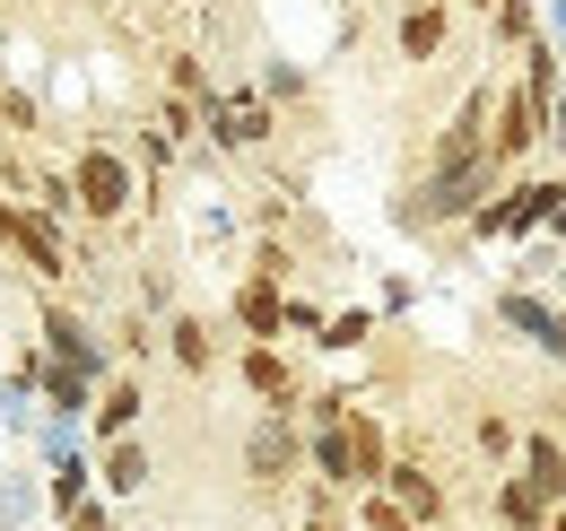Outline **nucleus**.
Listing matches in <instances>:
<instances>
[{
	"label": "nucleus",
	"mask_w": 566,
	"mask_h": 531,
	"mask_svg": "<svg viewBox=\"0 0 566 531\" xmlns=\"http://www.w3.org/2000/svg\"><path fill=\"white\" fill-rule=\"evenodd\" d=\"M566 200V175L558 166H523V175H505L480 209H471V227H462V244H532V236H549V218H558Z\"/></svg>",
	"instance_id": "1"
},
{
	"label": "nucleus",
	"mask_w": 566,
	"mask_h": 531,
	"mask_svg": "<svg viewBox=\"0 0 566 531\" xmlns=\"http://www.w3.org/2000/svg\"><path fill=\"white\" fill-rule=\"evenodd\" d=\"M71 192H78V227H123L140 209V166L114 139H78L71 148Z\"/></svg>",
	"instance_id": "2"
},
{
	"label": "nucleus",
	"mask_w": 566,
	"mask_h": 531,
	"mask_svg": "<svg viewBox=\"0 0 566 531\" xmlns=\"http://www.w3.org/2000/svg\"><path fill=\"white\" fill-rule=\"evenodd\" d=\"M349 462H357V497L384 488V470H392V427H384V409H366V400H349Z\"/></svg>",
	"instance_id": "16"
},
{
	"label": "nucleus",
	"mask_w": 566,
	"mask_h": 531,
	"mask_svg": "<svg viewBox=\"0 0 566 531\" xmlns=\"http://www.w3.org/2000/svg\"><path fill=\"white\" fill-rule=\"evenodd\" d=\"M27 200L53 218V227H78V192H71V166H35L27 175Z\"/></svg>",
	"instance_id": "27"
},
{
	"label": "nucleus",
	"mask_w": 566,
	"mask_h": 531,
	"mask_svg": "<svg viewBox=\"0 0 566 531\" xmlns=\"http://www.w3.org/2000/svg\"><path fill=\"white\" fill-rule=\"evenodd\" d=\"M541 27H549V44L566 53V0H541Z\"/></svg>",
	"instance_id": "39"
},
{
	"label": "nucleus",
	"mask_w": 566,
	"mask_h": 531,
	"mask_svg": "<svg viewBox=\"0 0 566 531\" xmlns=\"http://www.w3.org/2000/svg\"><path fill=\"white\" fill-rule=\"evenodd\" d=\"M227 314H235V332L244 340H287V288H271V279H235V296H227Z\"/></svg>",
	"instance_id": "14"
},
{
	"label": "nucleus",
	"mask_w": 566,
	"mask_h": 531,
	"mask_svg": "<svg viewBox=\"0 0 566 531\" xmlns=\"http://www.w3.org/2000/svg\"><path fill=\"white\" fill-rule=\"evenodd\" d=\"M35 514H44V470L0 462V531H27Z\"/></svg>",
	"instance_id": "21"
},
{
	"label": "nucleus",
	"mask_w": 566,
	"mask_h": 531,
	"mask_svg": "<svg viewBox=\"0 0 566 531\" xmlns=\"http://www.w3.org/2000/svg\"><path fill=\"white\" fill-rule=\"evenodd\" d=\"M514 470L549 497V506H566V436L558 427H523V454H514Z\"/></svg>",
	"instance_id": "18"
},
{
	"label": "nucleus",
	"mask_w": 566,
	"mask_h": 531,
	"mask_svg": "<svg viewBox=\"0 0 566 531\" xmlns=\"http://www.w3.org/2000/svg\"><path fill=\"white\" fill-rule=\"evenodd\" d=\"M541 132H549V105L514 79V70H496V123H489V157L505 175H523V166H541Z\"/></svg>",
	"instance_id": "5"
},
{
	"label": "nucleus",
	"mask_w": 566,
	"mask_h": 531,
	"mask_svg": "<svg viewBox=\"0 0 566 531\" xmlns=\"http://www.w3.org/2000/svg\"><path fill=\"white\" fill-rule=\"evenodd\" d=\"M235 384L262 400V409H305V375H296V357H287V340H244L235 348Z\"/></svg>",
	"instance_id": "10"
},
{
	"label": "nucleus",
	"mask_w": 566,
	"mask_h": 531,
	"mask_svg": "<svg viewBox=\"0 0 566 531\" xmlns=\"http://www.w3.org/2000/svg\"><path fill=\"white\" fill-rule=\"evenodd\" d=\"M384 497L410 514L419 531H444V514H453V497H444V479L419 462V454H392V470H384Z\"/></svg>",
	"instance_id": "12"
},
{
	"label": "nucleus",
	"mask_w": 566,
	"mask_h": 531,
	"mask_svg": "<svg viewBox=\"0 0 566 531\" xmlns=\"http://www.w3.org/2000/svg\"><path fill=\"white\" fill-rule=\"evenodd\" d=\"M410 305H419V279H384L375 288V314H410Z\"/></svg>",
	"instance_id": "38"
},
{
	"label": "nucleus",
	"mask_w": 566,
	"mask_h": 531,
	"mask_svg": "<svg viewBox=\"0 0 566 531\" xmlns=\"http://www.w3.org/2000/svg\"><path fill=\"white\" fill-rule=\"evenodd\" d=\"M549 514H558V506H549L523 470H496V523L505 531H549Z\"/></svg>",
	"instance_id": "20"
},
{
	"label": "nucleus",
	"mask_w": 566,
	"mask_h": 531,
	"mask_svg": "<svg viewBox=\"0 0 566 531\" xmlns=\"http://www.w3.org/2000/svg\"><path fill=\"white\" fill-rule=\"evenodd\" d=\"M166 96H192V105H210V96H218L210 62H201L192 44H175V53H166Z\"/></svg>",
	"instance_id": "29"
},
{
	"label": "nucleus",
	"mask_w": 566,
	"mask_h": 531,
	"mask_svg": "<svg viewBox=\"0 0 566 531\" xmlns=\"http://www.w3.org/2000/svg\"><path fill=\"white\" fill-rule=\"evenodd\" d=\"M287 340H323V305L287 288Z\"/></svg>",
	"instance_id": "36"
},
{
	"label": "nucleus",
	"mask_w": 566,
	"mask_h": 531,
	"mask_svg": "<svg viewBox=\"0 0 566 531\" xmlns=\"http://www.w3.org/2000/svg\"><path fill=\"white\" fill-rule=\"evenodd\" d=\"M357 531H419V523H410V514H401L384 488H366V497H357Z\"/></svg>",
	"instance_id": "33"
},
{
	"label": "nucleus",
	"mask_w": 566,
	"mask_h": 531,
	"mask_svg": "<svg viewBox=\"0 0 566 531\" xmlns=\"http://www.w3.org/2000/svg\"><path fill=\"white\" fill-rule=\"evenodd\" d=\"M253 87H262L271 105H305V96H314V70H305V53H271V62L253 70Z\"/></svg>",
	"instance_id": "24"
},
{
	"label": "nucleus",
	"mask_w": 566,
	"mask_h": 531,
	"mask_svg": "<svg viewBox=\"0 0 566 531\" xmlns=\"http://www.w3.org/2000/svg\"><path fill=\"white\" fill-rule=\"evenodd\" d=\"M514 79H523V87H532L541 105H549V96H566V53L549 44V27H541V35L523 44V53H514Z\"/></svg>",
	"instance_id": "22"
},
{
	"label": "nucleus",
	"mask_w": 566,
	"mask_h": 531,
	"mask_svg": "<svg viewBox=\"0 0 566 531\" xmlns=\"http://www.w3.org/2000/svg\"><path fill=\"white\" fill-rule=\"evenodd\" d=\"M148 418V384L132 366H114L105 384H96V409H87V445H114V436H140Z\"/></svg>",
	"instance_id": "13"
},
{
	"label": "nucleus",
	"mask_w": 566,
	"mask_h": 531,
	"mask_svg": "<svg viewBox=\"0 0 566 531\" xmlns=\"http://www.w3.org/2000/svg\"><path fill=\"white\" fill-rule=\"evenodd\" d=\"M305 470H314L323 488H340V497H357V462H349V418H332V427H305Z\"/></svg>",
	"instance_id": "19"
},
{
	"label": "nucleus",
	"mask_w": 566,
	"mask_h": 531,
	"mask_svg": "<svg viewBox=\"0 0 566 531\" xmlns=\"http://www.w3.org/2000/svg\"><path fill=\"white\" fill-rule=\"evenodd\" d=\"M35 132H44V96H35V87H18V79L0 70V139H18V148H27Z\"/></svg>",
	"instance_id": "25"
},
{
	"label": "nucleus",
	"mask_w": 566,
	"mask_h": 531,
	"mask_svg": "<svg viewBox=\"0 0 566 531\" xmlns=\"http://www.w3.org/2000/svg\"><path fill=\"white\" fill-rule=\"evenodd\" d=\"M532 35H541V0H496V9H489V53L514 62Z\"/></svg>",
	"instance_id": "23"
},
{
	"label": "nucleus",
	"mask_w": 566,
	"mask_h": 531,
	"mask_svg": "<svg viewBox=\"0 0 566 531\" xmlns=\"http://www.w3.org/2000/svg\"><path fill=\"white\" fill-rule=\"evenodd\" d=\"M541 166L566 175V96H549V132H541Z\"/></svg>",
	"instance_id": "35"
},
{
	"label": "nucleus",
	"mask_w": 566,
	"mask_h": 531,
	"mask_svg": "<svg viewBox=\"0 0 566 531\" xmlns=\"http://www.w3.org/2000/svg\"><path fill=\"white\" fill-rule=\"evenodd\" d=\"M0 70H9V27H0Z\"/></svg>",
	"instance_id": "41"
},
{
	"label": "nucleus",
	"mask_w": 566,
	"mask_h": 531,
	"mask_svg": "<svg viewBox=\"0 0 566 531\" xmlns=\"http://www.w3.org/2000/svg\"><path fill=\"white\" fill-rule=\"evenodd\" d=\"M549 531H566V506H558V514H549Z\"/></svg>",
	"instance_id": "42"
},
{
	"label": "nucleus",
	"mask_w": 566,
	"mask_h": 531,
	"mask_svg": "<svg viewBox=\"0 0 566 531\" xmlns=\"http://www.w3.org/2000/svg\"><path fill=\"white\" fill-rule=\"evenodd\" d=\"M35 340H44V357H53V366H78V375H96V384L114 375V340L96 332L78 305H62V296H44V305H35Z\"/></svg>",
	"instance_id": "8"
},
{
	"label": "nucleus",
	"mask_w": 566,
	"mask_h": 531,
	"mask_svg": "<svg viewBox=\"0 0 566 531\" xmlns=\"http://www.w3.org/2000/svg\"><path fill=\"white\" fill-rule=\"evenodd\" d=\"M0 253L27 270L35 288H71L78 279V253H71V227H53L35 200H18V192H0Z\"/></svg>",
	"instance_id": "3"
},
{
	"label": "nucleus",
	"mask_w": 566,
	"mask_h": 531,
	"mask_svg": "<svg viewBox=\"0 0 566 531\" xmlns=\"http://www.w3.org/2000/svg\"><path fill=\"white\" fill-rule=\"evenodd\" d=\"M148 479H157V462H148V445L140 436H114V445H96V497H140Z\"/></svg>",
	"instance_id": "17"
},
{
	"label": "nucleus",
	"mask_w": 566,
	"mask_h": 531,
	"mask_svg": "<svg viewBox=\"0 0 566 531\" xmlns=\"http://www.w3.org/2000/svg\"><path fill=\"white\" fill-rule=\"evenodd\" d=\"M157 340H166V357H175L184 375H218V323H210V314L175 305V314L157 323Z\"/></svg>",
	"instance_id": "15"
},
{
	"label": "nucleus",
	"mask_w": 566,
	"mask_h": 531,
	"mask_svg": "<svg viewBox=\"0 0 566 531\" xmlns=\"http://www.w3.org/2000/svg\"><path fill=\"white\" fill-rule=\"evenodd\" d=\"M280 139V105L244 79V87H218L210 105H201V148L210 157H253V148H271Z\"/></svg>",
	"instance_id": "4"
},
{
	"label": "nucleus",
	"mask_w": 566,
	"mask_h": 531,
	"mask_svg": "<svg viewBox=\"0 0 566 531\" xmlns=\"http://www.w3.org/2000/svg\"><path fill=\"white\" fill-rule=\"evenodd\" d=\"M489 123H496V79H471L462 87V105L436 123V139H427V175H444V166H480L489 157Z\"/></svg>",
	"instance_id": "7"
},
{
	"label": "nucleus",
	"mask_w": 566,
	"mask_h": 531,
	"mask_svg": "<svg viewBox=\"0 0 566 531\" xmlns=\"http://www.w3.org/2000/svg\"><path fill=\"white\" fill-rule=\"evenodd\" d=\"M444 44H453V0H401L392 9V62H444Z\"/></svg>",
	"instance_id": "11"
},
{
	"label": "nucleus",
	"mask_w": 566,
	"mask_h": 531,
	"mask_svg": "<svg viewBox=\"0 0 566 531\" xmlns=\"http://www.w3.org/2000/svg\"><path fill=\"white\" fill-rule=\"evenodd\" d=\"M296 470H305V427L287 409H253V427H244V479L262 497H280Z\"/></svg>",
	"instance_id": "9"
},
{
	"label": "nucleus",
	"mask_w": 566,
	"mask_h": 531,
	"mask_svg": "<svg viewBox=\"0 0 566 531\" xmlns=\"http://www.w3.org/2000/svg\"><path fill=\"white\" fill-rule=\"evenodd\" d=\"M148 123L175 139V148H192V139H201V105H192V96H157V114H148Z\"/></svg>",
	"instance_id": "32"
},
{
	"label": "nucleus",
	"mask_w": 566,
	"mask_h": 531,
	"mask_svg": "<svg viewBox=\"0 0 566 531\" xmlns=\"http://www.w3.org/2000/svg\"><path fill=\"white\" fill-rule=\"evenodd\" d=\"M114 357H123V366H140V357H157V348H166V340H157V314H140V305H132V314H114Z\"/></svg>",
	"instance_id": "30"
},
{
	"label": "nucleus",
	"mask_w": 566,
	"mask_h": 531,
	"mask_svg": "<svg viewBox=\"0 0 566 531\" xmlns=\"http://www.w3.org/2000/svg\"><path fill=\"white\" fill-rule=\"evenodd\" d=\"M496 332L523 340L541 366L566 375V305L549 296V288H514V279H505V288H496Z\"/></svg>",
	"instance_id": "6"
},
{
	"label": "nucleus",
	"mask_w": 566,
	"mask_h": 531,
	"mask_svg": "<svg viewBox=\"0 0 566 531\" xmlns=\"http://www.w3.org/2000/svg\"><path fill=\"white\" fill-rule=\"evenodd\" d=\"M462 9H471V18H489V9H496V0H462Z\"/></svg>",
	"instance_id": "40"
},
{
	"label": "nucleus",
	"mask_w": 566,
	"mask_h": 531,
	"mask_svg": "<svg viewBox=\"0 0 566 531\" xmlns=\"http://www.w3.org/2000/svg\"><path fill=\"white\" fill-rule=\"evenodd\" d=\"M471 454H480V462H496V470H514V454H523V427H514L505 409H480V418H471Z\"/></svg>",
	"instance_id": "26"
},
{
	"label": "nucleus",
	"mask_w": 566,
	"mask_h": 531,
	"mask_svg": "<svg viewBox=\"0 0 566 531\" xmlns=\"http://www.w3.org/2000/svg\"><path fill=\"white\" fill-rule=\"evenodd\" d=\"M140 314H157V323L175 314V270L166 262H140Z\"/></svg>",
	"instance_id": "34"
},
{
	"label": "nucleus",
	"mask_w": 566,
	"mask_h": 531,
	"mask_svg": "<svg viewBox=\"0 0 566 531\" xmlns=\"http://www.w3.org/2000/svg\"><path fill=\"white\" fill-rule=\"evenodd\" d=\"M62 531H114V497H87L78 514H62Z\"/></svg>",
	"instance_id": "37"
},
{
	"label": "nucleus",
	"mask_w": 566,
	"mask_h": 531,
	"mask_svg": "<svg viewBox=\"0 0 566 531\" xmlns=\"http://www.w3.org/2000/svg\"><path fill=\"white\" fill-rule=\"evenodd\" d=\"M375 323H384L375 305H340V314H323V340H314V348H332V357H357V348L375 340Z\"/></svg>",
	"instance_id": "28"
},
{
	"label": "nucleus",
	"mask_w": 566,
	"mask_h": 531,
	"mask_svg": "<svg viewBox=\"0 0 566 531\" xmlns=\"http://www.w3.org/2000/svg\"><path fill=\"white\" fill-rule=\"evenodd\" d=\"M253 279L296 288V244H287V236H253Z\"/></svg>",
	"instance_id": "31"
}]
</instances>
